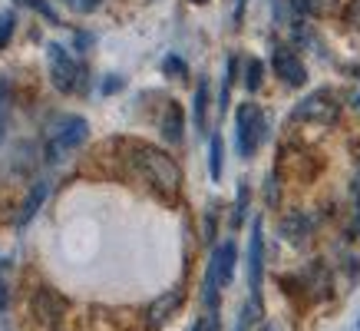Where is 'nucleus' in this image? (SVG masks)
Returning <instances> with one entry per match:
<instances>
[{
  "label": "nucleus",
  "mask_w": 360,
  "mask_h": 331,
  "mask_svg": "<svg viewBox=\"0 0 360 331\" xmlns=\"http://www.w3.org/2000/svg\"><path fill=\"white\" fill-rule=\"evenodd\" d=\"M126 159H129L132 173L149 182L162 199H175L182 192V169L165 149H155L149 143H129L126 146Z\"/></svg>",
  "instance_id": "nucleus-1"
},
{
  "label": "nucleus",
  "mask_w": 360,
  "mask_h": 331,
  "mask_svg": "<svg viewBox=\"0 0 360 331\" xmlns=\"http://www.w3.org/2000/svg\"><path fill=\"white\" fill-rule=\"evenodd\" d=\"M89 136V123L77 113H66V116H56L50 126H46V163H63L70 153H77L79 146L86 143Z\"/></svg>",
  "instance_id": "nucleus-2"
},
{
  "label": "nucleus",
  "mask_w": 360,
  "mask_h": 331,
  "mask_svg": "<svg viewBox=\"0 0 360 331\" xmlns=\"http://www.w3.org/2000/svg\"><path fill=\"white\" fill-rule=\"evenodd\" d=\"M338 120H340V99L328 87L307 93L291 113V123H311V126H334Z\"/></svg>",
  "instance_id": "nucleus-3"
},
{
  "label": "nucleus",
  "mask_w": 360,
  "mask_h": 331,
  "mask_svg": "<svg viewBox=\"0 0 360 331\" xmlns=\"http://www.w3.org/2000/svg\"><path fill=\"white\" fill-rule=\"evenodd\" d=\"M264 136H268V123H264L262 106L258 103H241L238 113H235V143H238L241 159H251L258 153Z\"/></svg>",
  "instance_id": "nucleus-4"
},
{
  "label": "nucleus",
  "mask_w": 360,
  "mask_h": 331,
  "mask_svg": "<svg viewBox=\"0 0 360 331\" xmlns=\"http://www.w3.org/2000/svg\"><path fill=\"white\" fill-rule=\"evenodd\" d=\"M46 63H50V80L60 93H77L83 89V66L70 56L63 44H50L46 46Z\"/></svg>",
  "instance_id": "nucleus-5"
},
{
  "label": "nucleus",
  "mask_w": 360,
  "mask_h": 331,
  "mask_svg": "<svg viewBox=\"0 0 360 331\" xmlns=\"http://www.w3.org/2000/svg\"><path fill=\"white\" fill-rule=\"evenodd\" d=\"M262 278H264V225L262 219H255L248 239V292L255 305H262Z\"/></svg>",
  "instance_id": "nucleus-6"
},
{
  "label": "nucleus",
  "mask_w": 360,
  "mask_h": 331,
  "mask_svg": "<svg viewBox=\"0 0 360 331\" xmlns=\"http://www.w3.org/2000/svg\"><path fill=\"white\" fill-rule=\"evenodd\" d=\"M271 66H274V73L288 83V87H304L307 83V66L304 60L297 56L295 46H274V54H271Z\"/></svg>",
  "instance_id": "nucleus-7"
},
{
  "label": "nucleus",
  "mask_w": 360,
  "mask_h": 331,
  "mask_svg": "<svg viewBox=\"0 0 360 331\" xmlns=\"http://www.w3.org/2000/svg\"><path fill=\"white\" fill-rule=\"evenodd\" d=\"M297 285L304 288V295L311 298V301H324V298H330L334 278H330V268H328V265L321 262V258H314V262H307L304 268H301Z\"/></svg>",
  "instance_id": "nucleus-8"
},
{
  "label": "nucleus",
  "mask_w": 360,
  "mask_h": 331,
  "mask_svg": "<svg viewBox=\"0 0 360 331\" xmlns=\"http://www.w3.org/2000/svg\"><path fill=\"white\" fill-rule=\"evenodd\" d=\"M235 262H238V245H235V239H225V242L212 252V258H208V272L215 275L219 288L231 285V278H235Z\"/></svg>",
  "instance_id": "nucleus-9"
},
{
  "label": "nucleus",
  "mask_w": 360,
  "mask_h": 331,
  "mask_svg": "<svg viewBox=\"0 0 360 331\" xmlns=\"http://www.w3.org/2000/svg\"><path fill=\"white\" fill-rule=\"evenodd\" d=\"M278 232H281L284 242L291 245H307V239H311V232H314V216H307L304 209H291L288 216H281V225H278Z\"/></svg>",
  "instance_id": "nucleus-10"
},
{
  "label": "nucleus",
  "mask_w": 360,
  "mask_h": 331,
  "mask_svg": "<svg viewBox=\"0 0 360 331\" xmlns=\"http://www.w3.org/2000/svg\"><path fill=\"white\" fill-rule=\"evenodd\" d=\"M33 315L44 321V325H60L66 315V301L60 295H56L53 288H40L37 295H33Z\"/></svg>",
  "instance_id": "nucleus-11"
},
{
  "label": "nucleus",
  "mask_w": 360,
  "mask_h": 331,
  "mask_svg": "<svg viewBox=\"0 0 360 331\" xmlns=\"http://www.w3.org/2000/svg\"><path fill=\"white\" fill-rule=\"evenodd\" d=\"M179 305H182V288H172V292H165L162 298H155V305L149 308V325H153V328H162L165 321L179 311Z\"/></svg>",
  "instance_id": "nucleus-12"
},
{
  "label": "nucleus",
  "mask_w": 360,
  "mask_h": 331,
  "mask_svg": "<svg viewBox=\"0 0 360 331\" xmlns=\"http://www.w3.org/2000/svg\"><path fill=\"white\" fill-rule=\"evenodd\" d=\"M46 192H50V182H46V179H37V182H33V189L27 192V199H23L20 216H17V225H27V222L40 212V206L46 202Z\"/></svg>",
  "instance_id": "nucleus-13"
},
{
  "label": "nucleus",
  "mask_w": 360,
  "mask_h": 331,
  "mask_svg": "<svg viewBox=\"0 0 360 331\" xmlns=\"http://www.w3.org/2000/svg\"><path fill=\"white\" fill-rule=\"evenodd\" d=\"M182 130H186V116H182V106L169 99L162 113V136L165 143H182Z\"/></svg>",
  "instance_id": "nucleus-14"
},
{
  "label": "nucleus",
  "mask_w": 360,
  "mask_h": 331,
  "mask_svg": "<svg viewBox=\"0 0 360 331\" xmlns=\"http://www.w3.org/2000/svg\"><path fill=\"white\" fill-rule=\"evenodd\" d=\"M195 126L198 132H208V80H198L195 87Z\"/></svg>",
  "instance_id": "nucleus-15"
},
{
  "label": "nucleus",
  "mask_w": 360,
  "mask_h": 331,
  "mask_svg": "<svg viewBox=\"0 0 360 331\" xmlns=\"http://www.w3.org/2000/svg\"><path fill=\"white\" fill-rule=\"evenodd\" d=\"M11 80L0 77V143H4V136H7V126H11Z\"/></svg>",
  "instance_id": "nucleus-16"
},
{
  "label": "nucleus",
  "mask_w": 360,
  "mask_h": 331,
  "mask_svg": "<svg viewBox=\"0 0 360 331\" xmlns=\"http://www.w3.org/2000/svg\"><path fill=\"white\" fill-rule=\"evenodd\" d=\"M221 159H225V146H221V136L212 132V149H208V173H212V182L221 179Z\"/></svg>",
  "instance_id": "nucleus-17"
},
{
  "label": "nucleus",
  "mask_w": 360,
  "mask_h": 331,
  "mask_svg": "<svg viewBox=\"0 0 360 331\" xmlns=\"http://www.w3.org/2000/svg\"><path fill=\"white\" fill-rule=\"evenodd\" d=\"M248 199H251V189H248V182H241V186H238V199H235V209H231V229H241L245 212H248Z\"/></svg>",
  "instance_id": "nucleus-18"
},
{
  "label": "nucleus",
  "mask_w": 360,
  "mask_h": 331,
  "mask_svg": "<svg viewBox=\"0 0 360 331\" xmlns=\"http://www.w3.org/2000/svg\"><path fill=\"white\" fill-rule=\"evenodd\" d=\"M162 73H165V77H172V80H186L188 66H186V60H182V56L169 54V56L162 60Z\"/></svg>",
  "instance_id": "nucleus-19"
},
{
  "label": "nucleus",
  "mask_w": 360,
  "mask_h": 331,
  "mask_svg": "<svg viewBox=\"0 0 360 331\" xmlns=\"http://www.w3.org/2000/svg\"><path fill=\"white\" fill-rule=\"evenodd\" d=\"M262 80H264V63L262 60H248V70H245V87L255 93V89L262 87Z\"/></svg>",
  "instance_id": "nucleus-20"
},
{
  "label": "nucleus",
  "mask_w": 360,
  "mask_h": 331,
  "mask_svg": "<svg viewBox=\"0 0 360 331\" xmlns=\"http://www.w3.org/2000/svg\"><path fill=\"white\" fill-rule=\"evenodd\" d=\"M235 73H238V60H235V56H229V73H225V87H221L219 113L229 110V93H231V83H235Z\"/></svg>",
  "instance_id": "nucleus-21"
},
{
  "label": "nucleus",
  "mask_w": 360,
  "mask_h": 331,
  "mask_svg": "<svg viewBox=\"0 0 360 331\" xmlns=\"http://www.w3.org/2000/svg\"><path fill=\"white\" fill-rule=\"evenodd\" d=\"M13 27H17L13 11H0V50H7V44H11V37H13Z\"/></svg>",
  "instance_id": "nucleus-22"
},
{
  "label": "nucleus",
  "mask_w": 360,
  "mask_h": 331,
  "mask_svg": "<svg viewBox=\"0 0 360 331\" xmlns=\"http://www.w3.org/2000/svg\"><path fill=\"white\" fill-rule=\"evenodd\" d=\"M258 315H262V305H255V301H248V305L241 308V315H238V325H235V331H251V325L258 321Z\"/></svg>",
  "instance_id": "nucleus-23"
},
{
  "label": "nucleus",
  "mask_w": 360,
  "mask_h": 331,
  "mask_svg": "<svg viewBox=\"0 0 360 331\" xmlns=\"http://www.w3.org/2000/svg\"><path fill=\"white\" fill-rule=\"evenodd\" d=\"M13 4H20V7H30V11H37L40 17H46L50 23H60V17H56V11L46 4V0H13Z\"/></svg>",
  "instance_id": "nucleus-24"
},
{
  "label": "nucleus",
  "mask_w": 360,
  "mask_h": 331,
  "mask_svg": "<svg viewBox=\"0 0 360 331\" xmlns=\"http://www.w3.org/2000/svg\"><path fill=\"white\" fill-rule=\"evenodd\" d=\"M63 4L73 13H93V11H99V4H103V0H63Z\"/></svg>",
  "instance_id": "nucleus-25"
},
{
  "label": "nucleus",
  "mask_w": 360,
  "mask_h": 331,
  "mask_svg": "<svg viewBox=\"0 0 360 331\" xmlns=\"http://www.w3.org/2000/svg\"><path fill=\"white\" fill-rule=\"evenodd\" d=\"M192 331H219V311H208L192 325Z\"/></svg>",
  "instance_id": "nucleus-26"
},
{
  "label": "nucleus",
  "mask_w": 360,
  "mask_h": 331,
  "mask_svg": "<svg viewBox=\"0 0 360 331\" xmlns=\"http://www.w3.org/2000/svg\"><path fill=\"white\" fill-rule=\"evenodd\" d=\"M344 20L350 23V27H360V0H350L347 11H344Z\"/></svg>",
  "instance_id": "nucleus-27"
},
{
  "label": "nucleus",
  "mask_w": 360,
  "mask_h": 331,
  "mask_svg": "<svg viewBox=\"0 0 360 331\" xmlns=\"http://www.w3.org/2000/svg\"><path fill=\"white\" fill-rule=\"evenodd\" d=\"M288 7H291L297 17H307V13L314 11V0H288Z\"/></svg>",
  "instance_id": "nucleus-28"
},
{
  "label": "nucleus",
  "mask_w": 360,
  "mask_h": 331,
  "mask_svg": "<svg viewBox=\"0 0 360 331\" xmlns=\"http://www.w3.org/2000/svg\"><path fill=\"white\" fill-rule=\"evenodd\" d=\"M268 206H278V176H268Z\"/></svg>",
  "instance_id": "nucleus-29"
},
{
  "label": "nucleus",
  "mask_w": 360,
  "mask_h": 331,
  "mask_svg": "<svg viewBox=\"0 0 360 331\" xmlns=\"http://www.w3.org/2000/svg\"><path fill=\"white\" fill-rule=\"evenodd\" d=\"M205 239L208 242H215V212H208L205 216Z\"/></svg>",
  "instance_id": "nucleus-30"
},
{
  "label": "nucleus",
  "mask_w": 360,
  "mask_h": 331,
  "mask_svg": "<svg viewBox=\"0 0 360 331\" xmlns=\"http://www.w3.org/2000/svg\"><path fill=\"white\" fill-rule=\"evenodd\" d=\"M350 196H354V202H360V159H357V173H354V182H350Z\"/></svg>",
  "instance_id": "nucleus-31"
},
{
  "label": "nucleus",
  "mask_w": 360,
  "mask_h": 331,
  "mask_svg": "<svg viewBox=\"0 0 360 331\" xmlns=\"http://www.w3.org/2000/svg\"><path fill=\"white\" fill-rule=\"evenodd\" d=\"M7 301H11V292H7V285L0 282V311L7 308Z\"/></svg>",
  "instance_id": "nucleus-32"
},
{
  "label": "nucleus",
  "mask_w": 360,
  "mask_h": 331,
  "mask_svg": "<svg viewBox=\"0 0 360 331\" xmlns=\"http://www.w3.org/2000/svg\"><path fill=\"white\" fill-rule=\"evenodd\" d=\"M350 232H357V235H360V202H357V209H354V222H350Z\"/></svg>",
  "instance_id": "nucleus-33"
},
{
  "label": "nucleus",
  "mask_w": 360,
  "mask_h": 331,
  "mask_svg": "<svg viewBox=\"0 0 360 331\" xmlns=\"http://www.w3.org/2000/svg\"><path fill=\"white\" fill-rule=\"evenodd\" d=\"M350 103H354V110L360 113V89H357V93H350Z\"/></svg>",
  "instance_id": "nucleus-34"
},
{
  "label": "nucleus",
  "mask_w": 360,
  "mask_h": 331,
  "mask_svg": "<svg viewBox=\"0 0 360 331\" xmlns=\"http://www.w3.org/2000/svg\"><path fill=\"white\" fill-rule=\"evenodd\" d=\"M262 331H278V328H274V325H264V328Z\"/></svg>",
  "instance_id": "nucleus-35"
},
{
  "label": "nucleus",
  "mask_w": 360,
  "mask_h": 331,
  "mask_svg": "<svg viewBox=\"0 0 360 331\" xmlns=\"http://www.w3.org/2000/svg\"><path fill=\"white\" fill-rule=\"evenodd\" d=\"M192 4H205V0H192Z\"/></svg>",
  "instance_id": "nucleus-36"
},
{
  "label": "nucleus",
  "mask_w": 360,
  "mask_h": 331,
  "mask_svg": "<svg viewBox=\"0 0 360 331\" xmlns=\"http://www.w3.org/2000/svg\"><path fill=\"white\" fill-rule=\"evenodd\" d=\"M357 331H360V325H357Z\"/></svg>",
  "instance_id": "nucleus-37"
}]
</instances>
